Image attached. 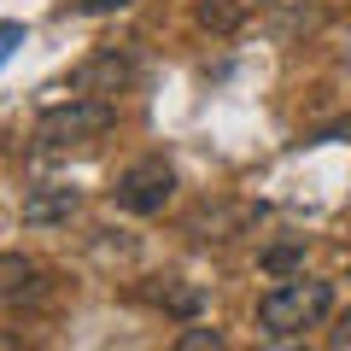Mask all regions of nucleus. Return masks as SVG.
<instances>
[{"label":"nucleus","instance_id":"obj_2","mask_svg":"<svg viewBox=\"0 0 351 351\" xmlns=\"http://www.w3.org/2000/svg\"><path fill=\"white\" fill-rule=\"evenodd\" d=\"M112 123H117V106L106 94H76V100L47 106L36 117V141L41 147H88V141H100Z\"/></svg>","mask_w":351,"mask_h":351},{"label":"nucleus","instance_id":"obj_3","mask_svg":"<svg viewBox=\"0 0 351 351\" xmlns=\"http://www.w3.org/2000/svg\"><path fill=\"white\" fill-rule=\"evenodd\" d=\"M170 193H176V170H170L164 158H135V164L112 182L117 211H129V217H158L164 205H170Z\"/></svg>","mask_w":351,"mask_h":351},{"label":"nucleus","instance_id":"obj_6","mask_svg":"<svg viewBox=\"0 0 351 351\" xmlns=\"http://www.w3.org/2000/svg\"><path fill=\"white\" fill-rule=\"evenodd\" d=\"M193 18H199V29H211V36H234V29L246 24V0H199Z\"/></svg>","mask_w":351,"mask_h":351},{"label":"nucleus","instance_id":"obj_5","mask_svg":"<svg viewBox=\"0 0 351 351\" xmlns=\"http://www.w3.org/2000/svg\"><path fill=\"white\" fill-rule=\"evenodd\" d=\"M76 205H82V193H76V188H59V182H53V188H36V193L24 199V223H29V228L71 223V217H76Z\"/></svg>","mask_w":351,"mask_h":351},{"label":"nucleus","instance_id":"obj_1","mask_svg":"<svg viewBox=\"0 0 351 351\" xmlns=\"http://www.w3.org/2000/svg\"><path fill=\"white\" fill-rule=\"evenodd\" d=\"M328 311H334V287L311 281V276H293V281H276L258 299V328L269 339H299L304 328H322Z\"/></svg>","mask_w":351,"mask_h":351},{"label":"nucleus","instance_id":"obj_8","mask_svg":"<svg viewBox=\"0 0 351 351\" xmlns=\"http://www.w3.org/2000/svg\"><path fill=\"white\" fill-rule=\"evenodd\" d=\"M176 346H182V351H217V346H223V334H217V328H193V334H182Z\"/></svg>","mask_w":351,"mask_h":351},{"label":"nucleus","instance_id":"obj_9","mask_svg":"<svg viewBox=\"0 0 351 351\" xmlns=\"http://www.w3.org/2000/svg\"><path fill=\"white\" fill-rule=\"evenodd\" d=\"M117 6H129V0H71V12H82V18H100V12H117Z\"/></svg>","mask_w":351,"mask_h":351},{"label":"nucleus","instance_id":"obj_12","mask_svg":"<svg viewBox=\"0 0 351 351\" xmlns=\"http://www.w3.org/2000/svg\"><path fill=\"white\" fill-rule=\"evenodd\" d=\"M328 346H339V351H346V346H351V311H346V316H339V328H334V334H328Z\"/></svg>","mask_w":351,"mask_h":351},{"label":"nucleus","instance_id":"obj_10","mask_svg":"<svg viewBox=\"0 0 351 351\" xmlns=\"http://www.w3.org/2000/svg\"><path fill=\"white\" fill-rule=\"evenodd\" d=\"M263 263H269L276 276H287L293 263H299V246H276V252H269V258H263Z\"/></svg>","mask_w":351,"mask_h":351},{"label":"nucleus","instance_id":"obj_11","mask_svg":"<svg viewBox=\"0 0 351 351\" xmlns=\"http://www.w3.org/2000/svg\"><path fill=\"white\" fill-rule=\"evenodd\" d=\"M24 41V24H0V64L12 59V47Z\"/></svg>","mask_w":351,"mask_h":351},{"label":"nucleus","instance_id":"obj_7","mask_svg":"<svg viewBox=\"0 0 351 351\" xmlns=\"http://www.w3.org/2000/svg\"><path fill=\"white\" fill-rule=\"evenodd\" d=\"M29 281H36V263L18 258V252H0V304H12L29 293Z\"/></svg>","mask_w":351,"mask_h":351},{"label":"nucleus","instance_id":"obj_4","mask_svg":"<svg viewBox=\"0 0 351 351\" xmlns=\"http://www.w3.org/2000/svg\"><path fill=\"white\" fill-rule=\"evenodd\" d=\"M129 82H135V59L117 53V47L94 53V59H82L71 71V88H82V94H123Z\"/></svg>","mask_w":351,"mask_h":351}]
</instances>
